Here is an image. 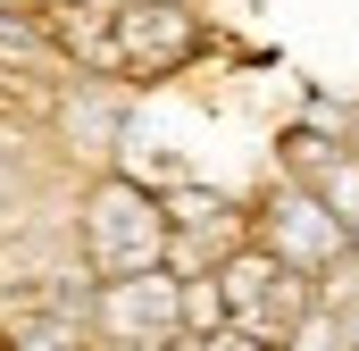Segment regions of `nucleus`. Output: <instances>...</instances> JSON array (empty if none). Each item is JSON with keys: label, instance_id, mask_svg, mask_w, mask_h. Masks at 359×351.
<instances>
[{"label": "nucleus", "instance_id": "obj_1", "mask_svg": "<svg viewBox=\"0 0 359 351\" xmlns=\"http://www.w3.org/2000/svg\"><path fill=\"white\" fill-rule=\"evenodd\" d=\"M92 25H67L76 59L100 76H176L184 59H201V17L184 0H100L84 8Z\"/></svg>", "mask_w": 359, "mask_h": 351}, {"label": "nucleus", "instance_id": "obj_3", "mask_svg": "<svg viewBox=\"0 0 359 351\" xmlns=\"http://www.w3.org/2000/svg\"><path fill=\"white\" fill-rule=\"evenodd\" d=\"M109 226H92V260L109 267V276H134V267H159L168 251V218H159V201L151 192H134V184H100V201H92Z\"/></svg>", "mask_w": 359, "mask_h": 351}, {"label": "nucleus", "instance_id": "obj_2", "mask_svg": "<svg viewBox=\"0 0 359 351\" xmlns=\"http://www.w3.org/2000/svg\"><path fill=\"white\" fill-rule=\"evenodd\" d=\"M209 301L226 326L243 335H292L301 310H309V267L284 260L276 243H251V251H226L217 276H209Z\"/></svg>", "mask_w": 359, "mask_h": 351}]
</instances>
